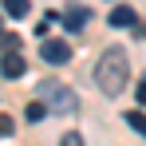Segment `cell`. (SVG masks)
<instances>
[{
  "label": "cell",
  "mask_w": 146,
  "mask_h": 146,
  "mask_svg": "<svg viewBox=\"0 0 146 146\" xmlns=\"http://www.w3.org/2000/svg\"><path fill=\"white\" fill-rule=\"evenodd\" d=\"M59 16H63V24L71 28V32L87 24V8H83V4H71V8H67V12H59Z\"/></svg>",
  "instance_id": "6"
},
{
  "label": "cell",
  "mask_w": 146,
  "mask_h": 146,
  "mask_svg": "<svg viewBox=\"0 0 146 146\" xmlns=\"http://www.w3.org/2000/svg\"><path fill=\"white\" fill-rule=\"evenodd\" d=\"M134 95H138V103H146V75H142V83H138V91H134Z\"/></svg>",
  "instance_id": "13"
},
{
  "label": "cell",
  "mask_w": 146,
  "mask_h": 146,
  "mask_svg": "<svg viewBox=\"0 0 146 146\" xmlns=\"http://www.w3.org/2000/svg\"><path fill=\"white\" fill-rule=\"evenodd\" d=\"M126 126H134V130L146 138V115H142V111H130V115H126Z\"/></svg>",
  "instance_id": "9"
},
{
  "label": "cell",
  "mask_w": 146,
  "mask_h": 146,
  "mask_svg": "<svg viewBox=\"0 0 146 146\" xmlns=\"http://www.w3.org/2000/svg\"><path fill=\"white\" fill-rule=\"evenodd\" d=\"M59 146H87V142H83V134H75V130H71V134L59 138Z\"/></svg>",
  "instance_id": "12"
},
{
  "label": "cell",
  "mask_w": 146,
  "mask_h": 146,
  "mask_svg": "<svg viewBox=\"0 0 146 146\" xmlns=\"http://www.w3.org/2000/svg\"><path fill=\"white\" fill-rule=\"evenodd\" d=\"M44 99H51V111H59V115H71V111H79V99H75V91L59 87L55 79H44V83H40V103H44Z\"/></svg>",
  "instance_id": "2"
},
{
  "label": "cell",
  "mask_w": 146,
  "mask_h": 146,
  "mask_svg": "<svg viewBox=\"0 0 146 146\" xmlns=\"http://www.w3.org/2000/svg\"><path fill=\"white\" fill-rule=\"evenodd\" d=\"M134 20H138V16H134V8H126V4L111 8V16H107V24H111V28H130Z\"/></svg>",
  "instance_id": "5"
},
{
  "label": "cell",
  "mask_w": 146,
  "mask_h": 146,
  "mask_svg": "<svg viewBox=\"0 0 146 146\" xmlns=\"http://www.w3.org/2000/svg\"><path fill=\"white\" fill-rule=\"evenodd\" d=\"M0 36H4V32H0Z\"/></svg>",
  "instance_id": "14"
},
{
  "label": "cell",
  "mask_w": 146,
  "mask_h": 146,
  "mask_svg": "<svg viewBox=\"0 0 146 146\" xmlns=\"http://www.w3.org/2000/svg\"><path fill=\"white\" fill-rule=\"evenodd\" d=\"M0 75H4V79H20V75H24V55H20V51L4 55V59H0Z\"/></svg>",
  "instance_id": "4"
},
{
  "label": "cell",
  "mask_w": 146,
  "mask_h": 146,
  "mask_svg": "<svg viewBox=\"0 0 146 146\" xmlns=\"http://www.w3.org/2000/svg\"><path fill=\"white\" fill-rule=\"evenodd\" d=\"M12 130H16V122H12L8 115H4V111H0V138H8Z\"/></svg>",
  "instance_id": "11"
},
{
  "label": "cell",
  "mask_w": 146,
  "mask_h": 146,
  "mask_svg": "<svg viewBox=\"0 0 146 146\" xmlns=\"http://www.w3.org/2000/svg\"><path fill=\"white\" fill-rule=\"evenodd\" d=\"M126 71H130V59H126V51L122 48H107L99 55L95 63V83L103 95H119L122 87H126Z\"/></svg>",
  "instance_id": "1"
},
{
  "label": "cell",
  "mask_w": 146,
  "mask_h": 146,
  "mask_svg": "<svg viewBox=\"0 0 146 146\" xmlns=\"http://www.w3.org/2000/svg\"><path fill=\"white\" fill-rule=\"evenodd\" d=\"M44 115H48V103H40V99H32V103L24 107V119H28V122H40Z\"/></svg>",
  "instance_id": "7"
},
{
  "label": "cell",
  "mask_w": 146,
  "mask_h": 146,
  "mask_svg": "<svg viewBox=\"0 0 146 146\" xmlns=\"http://www.w3.org/2000/svg\"><path fill=\"white\" fill-rule=\"evenodd\" d=\"M40 55H44L48 63H67V59H71V48H67L63 40H44V44H40Z\"/></svg>",
  "instance_id": "3"
},
{
  "label": "cell",
  "mask_w": 146,
  "mask_h": 146,
  "mask_svg": "<svg viewBox=\"0 0 146 146\" xmlns=\"http://www.w3.org/2000/svg\"><path fill=\"white\" fill-rule=\"evenodd\" d=\"M4 12L8 16H28V0H4Z\"/></svg>",
  "instance_id": "10"
},
{
  "label": "cell",
  "mask_w": 146,
  "mask_h": 146,
  "mask_svg": "<svg viewBox=\"0 0 146 146\" xmlns=\"http://www.w3.org/2000/svg\"><path fill=\"white\" fill-rule=\"evenodd\" d=\"M0 51H4V55H12V51H20V36H12V32H4V36H0Z\"/></svg>",
  "instance_id": "8"
}]
</instances>
